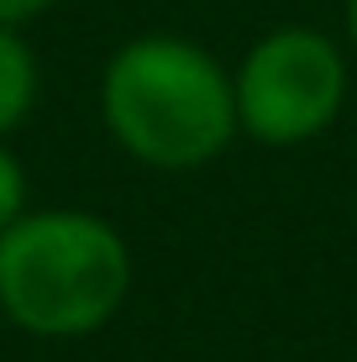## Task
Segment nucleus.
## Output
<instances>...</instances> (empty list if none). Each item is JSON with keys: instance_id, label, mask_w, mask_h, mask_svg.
<instances>
[{"instance_id": "nucleus-4", "label": "nucleus", "mask_w": 357, "mask_h": 362, "mask_svg": "<svg viewBox=\"0 0 357 362\" xmlns=\"http://www.w3.org/2000/svg\"><path fill=\"white\" fill-rule=\"evenodd\" d=\"M37 84H42V74H37L32 42L21 37V27H6V21H0V142L32 116Z\"/></svg>"}, {"instance_id": "nucleus-8", "label": "nucleus", "mask_w": 357, "mask_h": 362, "mask_svg": "<svg viewBox=\"0 0 357 362\" xmlns=\"http://www.w3.org/2000/svg\"><path fill=\"white\" fill-rule=\"evenodd\" d=\"M0 326H6V315H0Z\"/></svg>"}, {"instance_id": "nucleus-5", "label": "nucleus", "mask_w": 357, "mask_h": 362, "mask_svg": "<svg viewBox=\"0 0 357 362\" xmlns=\"http://www.w3.org/2000/svg\"><path fill=\"white\" fill-rule=\"evenodd\" d=\"M27 210H32L27 205V168H21V158L0 142V231L16 226Z\"/></svg>"}, {"instance_id": "nucleus-6", "label": "nucleus", "mask_w": 357, "mask_h": 362, "mask_svg": "<svg viewBox=\"0 0 357 362\" xmlns=\"http://www.w3.org/2000/svg\"><path fill=\"white\" fill-rule=\"evenodd\" d=\"M58 0H0V21L6 27H21V21H32V16H42V11H53Z\"/></svg>"}, {"instance_id": "nucleus-1", "label": "nucleus", "mask_w": 357, "mask_h": 362, "mask_svg": "<svg viewBox=\"0 0 357 362\" xmlns=\"http://www.w3.org/2000/svg\"><path fill=\"white\" fill-rule=\"evenodd\" d=\"M100 116L121 153L163 173L211 163L242 132L231 74L216 53L174 32L131 37L110 53L100 74Z\"/></svg>"}, {"instance_id": "nucleus-7", "label": "nucleus", "mask_w": 357, "mask_h": 362, "mask_svg": "<svg viewBox=\"0 0 357 362\" xmlns=\"http://www.w3.org/2000/svg\"><path fill=\"white\" fill-rule=\"evenodd\" d=\"M347 37H352V47H357V0H347Z\"/></svg>"}, {"instance_id": "nucleus-3", "label": "nucleus", "mask_w": 357, "mask_h": 362, "mask_svg": "<svg viewBox=\"0 0 357 362\" xmlns=\"http://www.w3.org/2000/svg\"><path fill=\"white\" fill-rule=\"evenodd\" d=\"M242 132L268 147H294L321 136L347 100L341 47L315 27H274L257 37L231 74Z\"/></svg>"}, {"instance_id": "nucleus-2", "label": "nucleus", "mask_w": 357, "mask_h": 362, "mask_svg": "<svg viewBox=\"0 0 357 362\" xmlns=\"http://www.w3.org/2000/svg\"><path fill=\"white\" fill-rule=\"evenodd\" d=\"M127 236L95 210H27L0 231V315L27 336H95L127 305Z\"/></svg>"}]
</instances>
